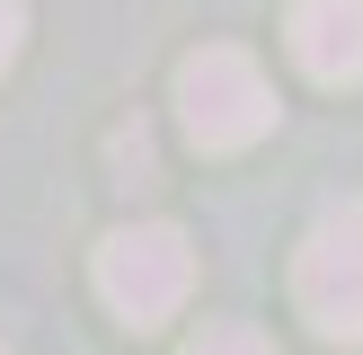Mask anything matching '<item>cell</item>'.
I'll list each match as a JSON object with an SVG mask.
<instances>
[{"instance_id":"obj_1","label":"cell","mask_w":363,"mask_h":355,"mask_svg":"<svg viewBox=\"0 0 363 355\" xmlns=\"http://www.w3.org/2000/svg\"><path fill=\"white\" fill-rule=\"evenodd\" d=\"M177 116H186L195 151H248L275 133V89L240 45H204L177 62Z\"/></svg>"},{"instance_id":"obj_2","label":"cell","mask_w":363,"mask_h":355,"mask_svg":"<svg viewBox=\"0 0 363 355\" xmlns=\"http://www.w3.org/2000/svg\"><path fill=\"white\" fill-rule=\"evenodd\" d=\"M98 293H106V311H116L124 329H160V320L195 293V248H186V231H177V222H124V231H106V248H98Z\"/></svg>"},{"instance_id":"obj_3","label":"cell","mask_w":363,"mask_h":355,"mask_svg":"<svg viewBox=\"0 0 363 355\" xmlns=\"http://www.w3.org/2000/svg\"><path fill=\"white\" fill-rule=\"evenodd\" d=\"M293 302L319 337L363 346V204H337L311 222V240L293 258Z\"/></svg>"},{"instance_id":"obj_4","label":"cell","mask_w":363,"mask_h":355,"mask_svg":"<svg viewBox=\"0 0 363 355\" xmlns=\"http://www.w3.org/2000/svg\"><path fill=\"white\" fill-rule=\"evenodd\" d=\"M293 53L311 80L354 89L363 80V0H293Z\"/></svg>"},{"instance_id":"obj_5","label":"cell","mask_w":363,"mask_h":355,"mask_svg":"<svg viewBox=\"0 0 363 355\" xmlns=\"http://www.w3.org/2000/svg\"><path fill=\"white\" fill-rule=\"evenodd\" d=\"M186 355H275V346H266L248 320H213V329H195V337H186Z\"/></svg>"},{"instance_id":"obj_6","label":"cell","mask_w":363,"mask_h":355,"mask_svg":"<svg viewBox=\"0 0 363 355\" xmlns=\"http://www.w3.org/2000/svg\"><path fill=\"white\" fill-rule=\"evenodd\" d=\"M18 36H27V9H18V0H0V71L18 62Z\"/></svg>"}]
</instances>
